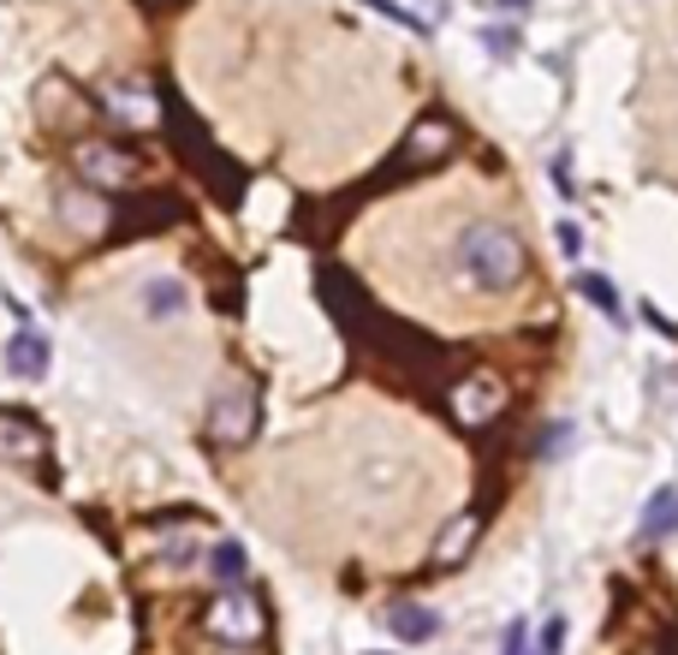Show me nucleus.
<instances>
[{
	"label": "nucleus",
	"mask_w": 678,
	"mask_h": 655,
	"mask_svg": "<svg viewBox=\"0 0 678 655\" xmlns=\"http://www.w3.org/2000/svg\"><path fill=\"white\" fill-rule=\"evenodd\" d=\"M471 542H476V519L464 512V519H452V525H446V537L434 542V566H459L464 555H471Z\"/></svg>",
	"instance_id": "11"
},
{
	"label": "nucleus",
	"mask_w": 678,
	"mask_h": 655,
	"mask_svg": "<svg viewBox=\"0 0 678 655\" xmlns=\"http://www.w3.org/2000/svg\"><path fill=\"white\" fill-rule=\"evenodd\" d=\"M560 649H566V619L553 614L548 626H542V655H560Z\"/></svg>",
	"instance_id": "17"
},
{
	"label": "nucleus",
	"mask_w": 678,
	"mask_h": 655,
	"mask_svg": "<svg viewBox=\"0 0 678 655\" xmlns=\"http://www.w3.org/2000/svg\"><path fill=\"white\" fill-rule=\"evenodd\" d=\"M667 655H678V632H672V637H667Z\"/></svg>",
	"instance_id": "22"
},
{
	"label": "nucleus",
	"mask_w": 678,
	"mask_h": 655,
	"mask_svg": "<svg viewBox=\"0 0 678 655\" xmlns=\"http://www.w3.org/2000/svg\"><path fill=\"white\" fill-rule=\"evenodd\" d=\"M144 310H149V316H155V322H167V316H179V310H185V286H179V281H173V274H155V281L144 286Z\"/></svg>",
	"instance_id": "9"
},
{
	"label": "nucleus",
	"mask_w": 678,
	"mask_h": 655,
	"mask_svg": "<svg viewBox=\"0 0 678 655\" xmlns=\"http://www.w3.org/2000/svg\"><path fill=\"white\" fill-rule=\"evenodd\" d=\"M578 292L601 310V316H613V322L625 316V310H619V292H613V281H607V274H578Z\"/></svg>",
	"instance_id": "13"
},
{
	"label": "nucleus",
	"mask_w": 678,
	"mask_h": 655,
	"mask_svg": "<svg viewBox=\"0 0 678 655\" xmlns=\"http://www.w3.org/2000/svg\"><path fill=\"white\" fill-rule=\"evenodd\" d=\"M482 42H489V48H494V55H500V60H512V55H518V30H507V25H494V30H482Z\"/></svg>",
	"instance_id": "15"
},
{
	"label": "nucleus",
	"mask_w": 678,
	"mask_h": 655,
	"mask_svg": "<svg viewBox=\"0 0 678 655\" xmlns=\"http://www.w3.org/2000/svg\"><path fill=\"white\" fill-rule=\"evenodd\" d=\"M48 358H55V352H48V340L37 334V328H24V334L7 340V370L19 375V382H42V375H48Z\"/></svg>",
	"instance_id": "5"
},
{
	"label": "nucleus",
	"mask_w": 678,
	"mask_h": 655,
	"mask_svg": "<svg viewBox=\"0 0 678 655\" xmlns=\"http://www.w3.org/2000/svg\"><path fill=\"white\" fill-rule=\"evenodd\" d=\"M208 566H215L220 590H238V584L250 578V560H245V548H238V542H215V555H208Z\"/></svg>",
	"instance_id": "12"
},
{
	"label": "nucleus",
	"mask_w": 678,
	"mask_h": 655,
	"mask_svg": "<svg viewBox=\"0 0 678 655\" xmlns=\"http://www.w3.org/2000/svg\"><path fill=\"white\" fill-rule=\"evenodd\" d=\"M208 436L215 441H250L256 436V388L250 382H226L208 405Z\"/></svg>",
	"instance_id": "3"
},
{
	"label": "nucleus",
	"mask_w": 678,
	"mask_h": 655,
	"mask_svg": "<svg viewBox=\"0 0 678 655\" xmlns=\"http://www.w3.org/2000/svg\"><path fill=\"white\" fill-rule=\"evenodd\" d=\"M137 7H155V12H167V7H179V0H137Z\"/></svg>",
	"instance_id": "21"
},
{
	"label": "nucleus",
	"mask_w": 678,
	"mask_h": 655,
	"mask_svg": "<svg viewBox=\"0 0 678 655\" xmlns=\"http://www.w3.org/2000/svg\"><path fill=\"white\" fill-rule=\"evenodd\" d=\"M66 221H72V227H83V233H96V227H101V203L83 197V192H72V197H66Z\"/></svg>",
	"instance_id": "14"
},
{
	"label": "nucleus",
	"mask_w": 678,
	"mask_h": 655,
	"mask_svg": "<svg viewBox=\"0 0 678 655\" xmlns=\"http://www.w3.org/2000/svg\"><path fill=\"white\" fill-rule=\"evenodd\" d=\"M78 174L90 192H126L137 179V162L131 149H114V144H78Z\"/></svg>",
	"instance_id": "4"
},
{
	"label": "nucleus",
	"mask_w": 678,
	"mask_h": 655,
	"mask_svg": "<svg viewBox=\"0 0 678 655\" xmlns=\"http://www.w3.org/2000/svg\"><path fill=\"white\" fill-rule=\"evenodd\" d=\"M0 453L30 465V459L42 453V423L24 418V411H0Z\"/></svg>",
	"instance_id": "6"
},
{
	"label": "nucleus",
	"mask_w": 678,
	"mask_h": 655,
	"mask_svg": "<svg viewBox=\"0 0 678 655\" xmlns=\"http://www.w3.org/2000/svg\"><path fill=\"white\" fill-rule=\"evenodd\" d=\"M203 626L215 632L220 644H256L263 626H268V608L245 590V584H238V590H220V602L203 614Z\"/></svg>",
	"instance_id": "2"
},
{
	"label": "nucleus",
	"mask_w": 678,
	"mask_h": 655,
	"mask_svg": "<svg viewBox=\"0 0 678 655\" xmlns=\"http://www.w3.org/2000/svg\"><path fill=\"white\" fill-rule=\"evenodd\" d=\"M553 238H560V251H566V256H578V251H583V233L571 227V221H560V233H553Z\"/></svg>",
	"instance_id": "18"
},
{
	"label": "nucleus",
	"mask_w": 678,
	"mask_h": 655,
	"mask_svg": "<svg viewBox=\"0 0 678 655\" xmlns=\"http://www.w3.org/2000/svg\"><path fill=\"white\" fill-rule=\"evenodd\" d=\"M500 655H530V637H524V619H512L507 637H500Z\"/></svg>",
	"instance_id": "16"
},
{
	"label": "nucleus",
	"mask_w": 678,
	"mask_h": 655,
	"mask_svg": "<svg viewBox=\"0 0 678 655\" xmlns=\"http://www.w3.org/2000/svg\"><path fill=\"white\" fill-rule=\"evenodd\" d=\"M566 436H571V429L560 423V429H548V441H542V453H566Z\"/></svg>",
	"instance_id": "19"
},
{
	"label": "nucleus",
	"mask_w": 678,
	"mask_h": 655,
	"mask_svg": "<svg viewBox=\"0 0 678 655\" xmlns=\"http://www.w3.org/2000/svg\"><path fill=\"white\" fill-rule=\"evenodd\" d=\"M101 108H108L114 119H137V126H144L149 119V90L144 84H108V90H101Z\"/></svg>",
	"instance_id": "8"
},
{
	"label": "nucleus",
	"mask_w": 678,
	"mask_h": 655,
	"mask_svg": "<svg viewBox=\"0 0 678 655\" xmlns=\"http://www.w3.org/2000/svg\"><path fill=\"white\" fill-rule=\"evenodd\" d=\"M642 537H678V489H655L642 507Z\"/></svg>",
	"instance_id": "10"
},
{
	"label": "nucleus",
	"mask_w": 678,
	"mask_h": 655,
	"mask_svg": "<svg viewBox=\"0 0 678 655\" xmlns=\"http://www.w3.org/2000/svg\"><path fill=\"white\" fill-rule=\"evenodd\" d=\"M452 268L464 274L476 292H512L524 281V238L500 221H471L452 245Z\"/></svg>",
	"instance_id": "1"
},
{
	"label": "nucleus",
	"mask_w": 678,
	"mask_h": 655,
	"mask_svg": "<svg viewBox=\"0 0 678 655\" xmlns=\"http://www.w3.org/2000/svg\"><path fill=\"white\" fill-rule=\"evenodd\" d=\"M494 7H500V12H524L530 0H494Z\"/></svg>",
	"instance_id": "20"
},
{
	"label": "nucleus",
	"mask_w": 678,
	"mask_h": 655,
	"mask_svg": "<svg viewBox=\"0 0 678 655\" xmlns=\"http://www.w3.org/2000/svg\"><path fill=\"white\" fill-rule=\"evenodd\" d=\"M387 626H393L399 644H429V637L441 632V619H434L429 608H416V602H399V608L387 614Z\"/></svg>",
	"instance_id": "7"
}]
</instances>
